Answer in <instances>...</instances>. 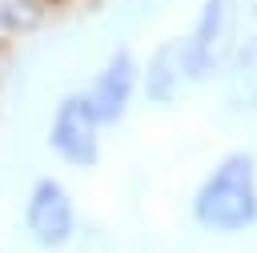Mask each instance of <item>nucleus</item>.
Returning <instances> with one entry per match:
<instances>
[{
  "mask_svg": "<svg viewBox=\"0 0 257 253\" xmlns=\"http://www.w3.org/2000/svg\"><path fill=\"white\" fill-rule=\"evenodd\" d=\"M181 88H185V68H181V44L173 36V40H161L141 64V96L161 108V104H173Z\"/></svg>",
  "mask_w": 257,
  "mask_h": 253,
  "instance_id": "7",
  "label": "nucleus"
},
{
  "mask_svg": "<svg viewBox=\"0 0 257 253\" xmlns=\"http://www.w3.org/2000/svg\"><path fill=\"white\" fill-rule=\"evenodd\" d=\"M32 4H48V0H32Z\"/></svg>",
  "mask_w": 257,
  "mask_h": 253,
  "instance_id": "10",
  "label": "nucleus"
},
{
  "mask_svg": "<svg viewBox=\"0 0 257 253\" xmlns=\"http://www.w3.org/2000/svg\"><path fill=\"white\" fill-rule=\"evenodd\" d=\"M189 217L213 237H241L257 229V157L245 149L225 153L193 189Z\"/></svg>",
  "mask_w": 257,
  "mask_h": 253,
  "instance_id": "1",
  "label": "nucleus"
},
{
  "mask_svg": "<svg viewBox=\"0 0 257 253\" xmlns=\"http://www.w3.org/2000/svg\"><path fill=\"white\" fill-rule=\"evenodd\" d=\"M20 221H24V233L36 249L44 253H60L76 241V229H80V213H76V197L72 189L52 177V173H40L28 193H24V209H20Z\"/></svg>",
  "mask_w": 257,
  "mask_h": 253,
  "instance_id": "3",
  "label": "nucleus"
},
{
  "mask_svg": "<svg viewBox=\"0 0 257 253\" xmlns=\"http://www.w3.org/2000/svg\"><path fill=\"white\" fill-rule=\"evenodd\" d=\"M241 12H245L249 20H257V0H241Z\"/></svg>",
  "mask_w": 257,
  "mask_h": 253,
  "instance_id": "9",
  "label": "nucleus"
},
{
  "mask_svg": "<svg viewBox=\"0 0 257 253\" xmlns=\"http://www.w3.org/2000/svg\"><path fill=\"white\" fill-rule=\"evenodd\" d=\"M48 149L68 169H96L100 165V124L80 92H64L48 116Z\"/></svg>",
  "mask_w": 257,
  "mask_h": 253,
  "instance_id": "5",
  "label": "nucleus"
},
{
  "mask_svg": "<svg viewBox=\"0 0 257 253\" xmlns=\"http://www.w3.org/2000/svg\"><path fill=\"white\" fill-rule=\"evenodd\" d=\"M217 80H221V104L229 112H237V116L257 112V28L237 40V48L229 52Z\"/></svg>",
  "mask_w": 257,
  "mask_h": 253,
  "instance_id": "6",
  "label": "nucleus"
},
{
  "mask_svg": "<svg viewBox=\"0 0 257 253\" xmlns=\"http://www.w3.org/2000/svg\"><path fill=\"white\" fill-rule=\"evenodd\" d=\"M241 20H245L241 0H201L197 4L189 32L177 36L185 84H209L221 76L229 52L241 40Z\"/></svg>",
  "mask_w": 257,
  "mask_h": 253,
  "instance_id": "2",
  "label": "nucleus"
},
{
  "mask_svg": "<svg viewBox=\"0 0 257 253\" xmlns=\"http://www.w3.org/2000/svg\"><path fill=\"white\" fill-rule=\"evenodd\" d=\"M80 96L92 108V116H96L100 129L120 124L133 112L137 96H141V60L133 56V48H124V44L112 48L104 56V64L88 76V84L80 88Z\"/></svg>",
  "mask_w": 257,
  "mask_h": 253,
  "instance_id": "4",
  "label": "nucleus"
},
{
  "mask_svg": "<svg viewBox=\"0 0 257 253\" xmlns=\"http://www.w3.org/2000/svg\"><path fill=\"white\" fill-rule=\"evenodd\" d=\"M40 16V4L32 0H0V32H28Z\"/></svg>",
  "mask_w": 257,
  "mask_h": 253,
  "instance_id": "8",
  "label": "nucleus"
}]
</instances>
